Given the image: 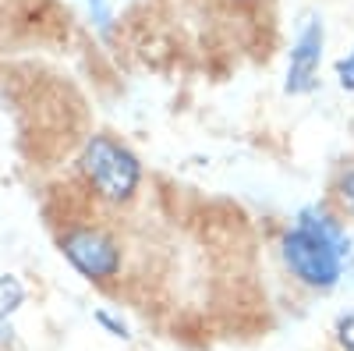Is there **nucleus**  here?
Listing matches in <instances>:
<instances>
[{
    "instance_id": "1",
    "label": "nucleus",
    "mask_w": 354,
    "mask_h": 351,
    "mask_svg": "<svg viewBox=\"0 0 354 351\" xmlns=\"http://www.w3.org/2000/svg\"><path fill=\"white\" fill-rule=\"evenodd\" d=\"M354 238L347 220L330 202H308L294 213V224L280 238V262L287 277L312 291V295H330L351 270Z\"/></svg>"
},
{
    "instance_id": "2",
    "label": "nucleus",
    "mask_w": 354,
    "mask_h": 351,
    "mask_svg": "<svg viewBox=\"0 0 354 351\" xmlns=\"http://www.w3.org/2000/svg\"><path fill=\"white\" fill-rule=\"evenodd\" d=\"M85 185L96 192L100 202L106 206H128V202L142 192V160L128 150L121 138L113 135H88L85 150L78 156Z\"/></svg>"
},
{
    "instance_id": "3",
    "label": "nucleus",
    "mask_w": 354,
    "mask_h": 351,
    "mask_svg": "<svg viewBox=\"0 0 354 351\" xmlns=\"http://www.w3.org/2000/svg\"><path fill=\"white\" fill-rule=\"evenodd\" d=\"M61 255L96 287H110L124 273V249L100 224H71L61 234Z\"/></svg>"
},
{
    "instance_id": "4",
    "label": "nucleus",
    "mask_w": 354,
    "mask_h": 351,
    "mask_svg": "<svg viewBox=\"0 0 354 351\" xmlns=\"http://www.w3.org/2000/svg\"><path fill=\"white\" fill-rule=\"evenodd\" d=\"M322 53H326V25L319 15L301 18L298 33L290 39L287 53V75H283V93L287 96H308L319 85L322 71Z\"/></svg>"
},
{
    "instance_id": "5",
    "label": "nucleus",
    "mask_w": 354,
    "mask_h": 351,
    "mask_svg": "<svg viewBox=\"0 0 354 351\" xmlns=\"http://www.w3.org/2000/svg\"><path fill=\"white\" fill-rule=\"evenodd\" d=\"M330 206L344 217L354 220V160H344L330 181Z\"/></svg>"
},
{
    "instance_id": "6",
    "label": "nucleus",
    "mask_w": 354,
    "mask_h": 351,
    "mask_svg": "<svg viewBox=\"0 0 354 351\" xmlns=\"http://www.w3.org/2000/svg\"><path fill=\"white\" fill-rule=\"evenodd\" d=\"M25 302V284L15 273H0V327H8V319L21 309Z\"/></svg>"
},
{
    "instance_id": "7",
    "label": "nucleus",
    "mask_w": 354,
    "mask_h": 351,
    "mask_svg": "<svg viewBox=\"0 0 354 351\" xmlns=\"http://www.w3.org/2000/svg\"><path fill=\"white\" fill-rule=\"evenodd\" d=\"M330 337H333L337 351H354V305H347V309H340L333 316Z\"/></svg>"
},
{
    "instance_id": "8",
    "label": "nucleus",
    "mask_w": 354,
    "mask_h": 351,
    "mask_svg": "<svg viewBox=\"0 0 354 351\" xmlns=\"http://www.w3.org/2000/svg\"><path fill=\"white\" fill-rule=\"evenodd\" d=\"M93 319L110 334V337H117V341H131V327H128V319L121 316V312H113V309H106V305H100L96 312H93Z\"/></svg>"
},
{
    "instance_id": "9",
    "label": "nucleus",
    "mask_w": 354,
    "mask_h": 351,
    "mask_svg": "<svg viewBox=\"0 0 354 351\" xmlns=\"http://www.w3.org/2000/svg\"><path fill=\"white\" fill-rule=\"evenodd\" d=\"M333 75H337V85L344 93H354V46L337 61V68H333Z\"/></svg>"
},
{
    "instance_id": "10",
    "label": "nucleus",
    "mask_w": 354,
    "mask_h": 351,
    "mask_svg": "<svg viewBox=\"0 0 354 351\" xmlns=\"http://www.w3.org/2000/svg\"><path fill=\"white\" fill-rule=\"evenodd\" d=\"M85 4H88V15H93V21L103 28V33H106V28H110V21H113V15H110V4H106V0H85Z\"/></svg>"
},
{
    "instance_id": "11",
    "label": "nucleus",
    "mask_w": 354,
    "mask_h": 351,
    "mask_svg": "<svg viewBox=\"0 0 354 351\" xmlns=\"http://www.w3.org/2000/svg\"><path fill=\"white\" fill-rule=\"evenodd\" d=\"M11 344V327H0V348Z\"/></svg>"
}]
</instances>
